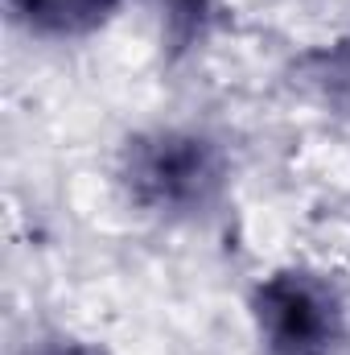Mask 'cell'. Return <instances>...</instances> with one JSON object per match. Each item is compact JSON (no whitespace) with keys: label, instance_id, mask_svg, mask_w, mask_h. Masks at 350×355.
Instances as JSON below:
<instances>
[{"label":"cell","instance_id":"obj_3","mask_svg":"<svg viewBox=\"0 0 350 355\" xmlns=\"http://www.w3.org/2000/svg\"><path fill=\"white\" fill-rule=\"evenodd\" d=\"M17 12L42 33H87L107 21L116 0H12Z\"/></svg>","mask_w":350,"mask_h":355},{"label":"cell","instance_id":"obj_2","mask_svg":"<svg viewBox=\"0 0 350 355\" xmlns=\"http://www.w3.org/2000/svg\"><path fill=\"white\" fill-rule=\"evenodd\" d=\"M256 322L272 355H334L342 306L322 277L276 272L256 289Z\"/></svg>","mask_w":350,"mask_h":355},{"label":"cell","instance_id":"obj_1","mask_svg":"<svg viewBox=\"0 0 350 355\" xmlns=\"http://www.w3.org/2000/svg\"><path fill=\"white\" fill-rule=\"evenodd\" d=\"M124 178L140 207L161 215H194L219 198L227 166L223 153L198 132H157L128 149Z\"/></svg>","mask_w":350,"mask_h":355},{"label":"cell","instance_id":"obj_4","mask_svg":"<svg viewBox=\"0 0 350 355\" xmlns=\"http://www.w3.org/2000/svg\"><path fill=\"white\" fill-rule=\"evenodd\" d=\"M174 4H177V17H194L202 8V0H174Z\"/></svg>","mask_w":350,"mask_h":355}]
</instances>
